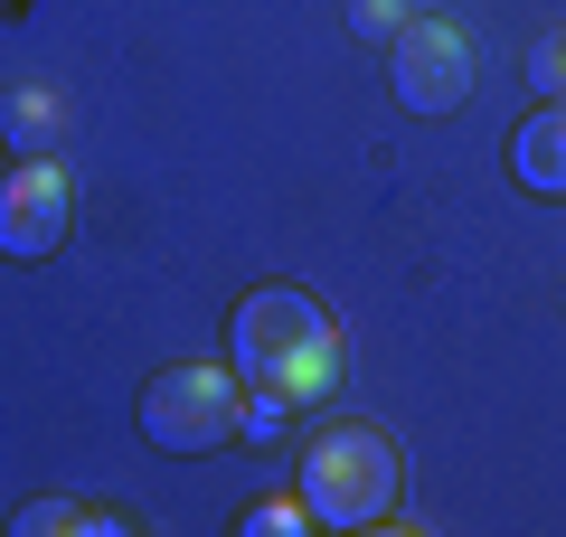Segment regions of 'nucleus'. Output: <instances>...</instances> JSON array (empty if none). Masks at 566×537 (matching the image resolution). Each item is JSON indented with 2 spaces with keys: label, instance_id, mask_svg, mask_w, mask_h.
<instances>
[{
  "label": "nucleus",
  "instance_id": "nucleus-1",
  "mask_svg": "<svg viewBox=\"0 0 566 537\" xmlns=\"http://www.w3.org/2000/svg\"><path fill=\"white\" fill-rule=\"evenodd\" d=\"M227 330H237V358H227V368H237L245 387H264V397H283V406H322L331 378H340V320H331L303 283L245 293Z\"/></svg>",
  "mask_w": 566,
  "mask_h": 537
},
{
  "label": "nucleus",
  "instance_id": "nucleus-2",
  "mask_svg": "<svg viewBox=\"0 0 566 537\" xmlns=\"http://www.w3.org/2000/svg\"><path fill=\"white\" fill-rule=\"evenodd\" d=\"M406 491V462L378 424H331L322 443L303 453V499H312V528H387Z\"/></svg>",
  "mask_w": 566,
  "mask_h": 537
},
{
  "label": "nucleus",
  "instance_id": "nucleus-3",
  "mask_svg": "<svg viewBox=\"0 0 566 537\" xmlns=\"http://www.w3.org/2000/svg\"><path fill=\"white\" fill-rule=\"evenodd\" d=\"M245 424V378L218 368V358H189V368H161L142 387V443L151 453H227Z\"/></svg>",
  "mask_w": 566,
  "mask_h": 537
},
{
  "label": "nucleus",
  "instance_id": "nucleus-4",
  "mask_svg": "<svg viewBox=\"0 0 566 537\" xmlns=\"http://www.w3.org/2000/svg\"><path fill=\"white\" fill-rule=\"evenodd\" d=\"M66 236H76V189H66L57 160L29 151L20 170L0 179V255L10 264H48Z\"/></svg>",
  "mask_w": 566,
  "mask_h": 537
},
{
  "label": "nucleus",
  "instance_id": "nucleus-5",
  "mask_svg": "<svg viewBox=\"0 0 566 537\" xmlns=\"http://www.w3.org/2000/svg\"><path fill=\"white\" fill-rule=\"evenodd\" d=\"M387 76H397V104H406V114H453V104L472 95V39H463L453 20H406Z\"/></svg>",
  "mask_w": 566,
  "mask_h": 537
},
{
  "label": "nucleus",
  "instance_id": "nucleus-6",
  "mask_svg": "<svg viewBox=\"0 0 566 537\" xmlns=\"http://www.w3.org/2000/svg\"><path fill=\"white\" fill-rule=\"evenodd\" d=\"M510 179H520L528 199H566V95H547L510 133Z\"/></svg>",
  "mask_w": 566,
  "mask_h": 537
},
{
  "label": "nucleus",
  "instance_id": "nucleus-7",
  "mask_svg": "<svg viewBox=\"0 0 566 537\" xmlns=\"http://www.w3.org/2000/svg\"><path fill=\"white\" fill-rule=\"evenodd\" d=\"M57 123H66V104L48 95V85H20V95L0 104V141H20V151H39V141H57Z\"/></svg>",
  "mask_w": 566,
  "mask_h": 537
},
{
  "label": "nucleus",
  "instance_id": "nucleus-8",
  "mask_svg": "<svg viewBox=\"0 0 566 537\" xmlns=\"http://www.w3.org/2000/svg\"><path fill=\"white\" fill-rule=\"evenodd\" d=\"M20 528H29V537H48V528H57V537H114L123 518H114V509H85V499H29Z\"/></svg>",
  "mask_w": 566,
  "mask_h": 537
},
{
  "label": "nucleus",
  "instance_id": "nucleus-9",
  "mask_svg": "<svg viewBox=\"0 0 566 537\" xmlns=\"http://www.w3.org/2000/svg\"><path fill=\"white\" fill-rule=\"evenodd\" d=\"M303 415V406H283V397H264V387H245V424H237V443H283V424Z\"/></svg>",
  "mask_w": 566,
  "mask_h": 537
},
{
  "label": "nucleus",
  "instance_id": "nucleus-10",
  "mask_svg": "<svg viewBox=\"0 0 566 537\" xmlns=\"http://www.w3.org/2000/svg\"><path fill=\"white\" fill-rule=\"evenodd\" d=\"M245 528H255V537H303V528H312V499H303V491H293V499H255Z\"/></svg>",
  "mask_w": 566,
  "mask_h": 537
},
{
  "label": "nucleus",
  "instance_id": "nucleus-11",
  "mask_svg": "<svg viewBox=\"0 0 566 537\" xmlns=\"http://www.w3.org/2000/svg\"><path fill=\"white\" fill-rule=\"evenodd\" d=\"M528 85H538V95H566V29H547V39H538V57H528Z\"/></svg>",
  "mask_w": 566,
  "mask_h": 537
},
{
  "label": "nucleus",
  "instance_id": "nucleus-12",
  "mask_svg": "<svg viewBox=\"0 0 566 537\" xmlns=\"http://www.w3.org/2000/svg\"><path fill=\"white\" fill-rule=\"evenodd\" d=\"M349 20H359L368 39H397V29H406V20H397V0H349Z\"/></svg>",
  "mask_w": 566,
  "mask_h": 537
}]
</instances>
